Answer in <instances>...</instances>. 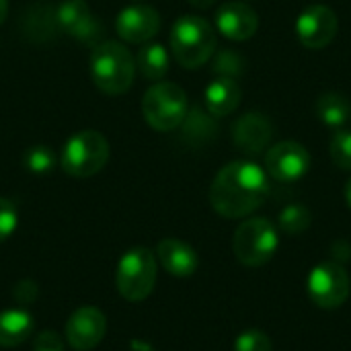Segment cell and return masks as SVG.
I'll return each mask as SVG.
<instances>
[{
  "mask_svg": "<svg viewBox=\"0 0 351 351\" xmlns=\"http://www.w3.org/2000/svg\"><path fill=\"white\" fill-rule=\"evenodd\" d=\"M280 245L278 228L267 218L245 220L232 239V251L237 259L247 267H259L271 261Z\"/></svg>",
  "mask_w": 351,
  "mask_h": 351,
  "instance_id": "52a82bcc",
  "label": "cell"
},
{
  "mask_svg": "<svg viewBox=\"0 0 351 351\" xmlns=\"http://www.w3.org/2000/svg\"><path fill=\"white\" fill-rule=\"evenodd\" d=\"M269 195L267 173L251 160H234L218 171L210 187V204L224 218H245Z\"/></svg>",
  "mask_w": 351,
  "mask_h": 351,
  "instance_id": "6da1fadb",
  "label": "cell"
},
{
  "mask_svg": "<svg viewBox=\"0 0 351 351\" xmlns=\"http://www.w3.org/2000/svg\"><path fill=\"white\" fill-rule=\"evenodd\" d=\"M189 4H193L195 8H208L214 4V0H189Z\"/></svg>",
  "mask_w": 351,
  "mask_h": 351,
  "instance_id": "f1b7e54d",
  "label": "cell"
},
{
  "mask_svg": "<svg viewBox=\"0 0 351 351\" xmlns=\"http://www.w3.org/2000/svg\"><path fill=\"white\" fill-rule=\"evenodd\" d=\"M241 97H243V90L239 86V82L228 76H220V78L212 80L204 93L206 107H208L210 115H214V117L230 115L241 105Z\"/></svg>",
  "mask_w": 351,
  "mask_h": 351,
  "instance_id": "e0dca14e",
  "label": "cell"
},
{
  "mask_svg": "<svg viewBox=\"0 0 351 351\" xmlns=\"http://www.w3.org/2000/svg\"><path fill=\"white\" fill-rule=\"evenodd\" d=\"M308 296L319 308H339L350 296V276L341 263L325 261L319 263L306 282Z\"/></svg>",
  "mask_w": 351,
  "mask_h": 351,
  "instance_id": "ba28073f",
  "label": "cell"
},
{
  "mask_svg": "<svg viewBox=\"0 0 351 351\" xmlns=\"http://www.w3.org/2000/svg\"><path fill=\"white\" fill-rule=\"evenodd\" d=\"M169 51L160 43H144L136 56V68L148 80H162L169 72Z\"/></svg>",
  "mask_w": 351,
  "mask_h": 351,
  "instance_id": "d6986e66",
  "label": "cell"
},
{
  "mask_svg": "<svg viewBox=\"0 0 351 351\" xmlns=\"http://www.w3.org/2000/svg\"><path fill=\"white\" fill-rule=\"evenodd\" d=\"M243 60L237 56V53H232V51H224V53H220L218 56V60H216V72H220L222 76H228V78H232L234 74H239L241 70H243Z\"/></svg>",
  "mask_w": 351,
  "mask_h": 351,
  "instance_id": "484cf974",
  "label": "cell"
},
{
  "mask_svg": "<svg viewBox=\"0 0 351 351\" xmlns=\"http://www.w3.org/2000/svg\"><path fill=\"white\" fill-rule=\"evenodd\" d=\"M90 74L105 95H123L136 76V60L119 41H103L93 47Z\"/></svg>",
  "mask_w": 351,
  "mask_h": 351,
  "instance_id": "3957f363",
  "label": "cell"
},
{
  "mask_svg": "<svg viewBox=\"0 0 351 351\" xmlns=\"http://www.w3.org/2000/svg\"><path fill=\"white\" fill-rule=\"evenodd\" d=\"M331 158L333 162L343 169L351 171V132L350 130H335L331 136Z\"/></svg>",
  "mask_w": 351,
  "mask_h": 351,
  "instance_id": "603a6c76",
  "label": "cell"
},
{
  "mask_svg": "<svg viewBox=\"0 0 351 351\" xmlns=\"http://www.w3.org/2000/svg\"><path fill=\"white\" fill-rule=\"evenodd\" d=\"M35 329L33 315L25 308H8L0 313V348H16L25 343Z\"/></svg>",
  "mask_w": 351,
  "mask_h": 351,
  "instance_id": "ac0fdd59",
  "label": "cell"
},
{
  "mask_svg": "<svg viewBox=\"0 0 351 351\" xmlns=\"http://www.w3.org/2000/svg\"><path fill=\"white\" fill-rule=\"evenodd\" d=\"M339 31V21L333 8L325 4L306 6L296 21V35L300 43L308 49L327 47Z\"/></svg>",
  "mask_w": 351,
  "mask_h": 351,
  "instance_id": "30bf717a",
  "label": "cell"
},
{
  "mask_svg": "<svg viewBox=\"0 0 351 351\" xmlns=\"http://www.w3.org/2000/svg\"><path fill=\"white\" fill-rule=\"evenodd\" d=\"M33 351H64V339L53 331H43L35 337Z\"/></svg>",
  "mask_w": 351,
  "mask_h": 351,
  "instance_id": "4316f807",
  "label": "cell"
},
{
  "mask_svg": "<svg viewBox=\"0 0 351 351\" xmlns=\"http://www.w3.org/2000/svg\"><path fill=\"white\" fill-rule=\"evenodd\" d=\"M274 138L271 121L261 113H245L232 125V142L245 154H261Z\"/></svg>",
  "mask_w": 351,
  "mask_h": 351,
  "instance_id": "5bb4252c",
  "label": "cell"
},
{
  "mask_svg": "<svg viewBox=\"0 0 351 351\" xmlns=\"http://www.w3.org/2000/svg\"><path fill=\"white\" fill-rule=\"evenodd\" d=\"M257 29H259L257 12L241 0L224 2L216 10V31L222 33L226 39L247 41L257 33Z\"/></svg>",
  "mask_w": 351,
  "mask_h": 351,
  "instance_id": "4fadbf2b",
  "label": "cell"
},
{
  "mask_svg": "<svg viewBox=\"0 0 351 351\" xmlns=\"http://www.w3.org/2000/svg\"><path fill=\"white\" fill-rule=\"evenodd\" d=\"M346 199H348V206L351 208V177L350 181H348V185H346Z\"/></svg>",
  "mask_w": 351,
  "mask_h": 351,
  "instance_id": "f546056e",
  "label": "cell"
},
{
  "mask_svg": "<svg viewBox=\"0 0 351 351\" xmlns=\"http://www.w3.org/2000/svg\"><path fill=\"white\" fill-rule=\"evenodd\" d=\"M107 333V319L97 306H80L66 321V343L76 351L95 350Z\"/></svg>",
  "mask_w": 351,
  "mask_h": 351,
  "instance_id": "8fae6325",
  "label": "cell"
},
{
  "mask_svg": "<svg viewBox=\"0 0 351 351\" xmlns=\"http://www.w3.org/2000/svg\"><path fill=\"white\" fill-rule=\"evenodd\" d=\"M23 165L33 175H47L58 165V158L47 146H31L23 156Z\"/></svg>",
  "mask_w": 351,
  "mask_h": 351,
  "instance_id": "7402d4cb",
  "label": "cell"
},
{
  "mask_svg": "<svg viewBox=\"0 0 351 351\" xmlns=\"http://www.w3.org/2000/svg\"><path fill=\"white\" fill-rule=\"evenodd\" d=\"M216 29L197 14H183L171 29V51L183 68L204 66L216 51Z\"/></svg>",
  "mask_w": 351,
  "mask_h": 351,
  "instance_id": "7a4b0ae2",
  "label": "cell"
},
{
  "mask_svg": "<svg viewBox=\"0 0 351 351\" xmlns=\"http://www.w3.org/2000/svg\"><path fill=\"white\" fill-rule=\"evenodd\" d=\"M8 16V0H0V25L6 21Z\"/></svg>",
  "mask_w": 351,
  "mask_h": 351,
  "instance_id": "83f0119b",
  "label": "cell"
},
{
  "mask_svg": "<svg viewBox=\"0 0 351 351\" xmlns=\"http://www.w3.org/2000/svg\"><path fill=\"white\" fill-rule=\"evenodd\" d=\"M16 226H19V210H16V206L10 199L0 197V243L10 239L14 234Z\"/></svg>",
  "mask_w": 351,
  "mask_h": 351,
  "instance_id": "d4e9b609",
  "label": "cell"
},
{
  "mask_svg": "<svg viewBox=\"0 0 351 351\" xmlns=\"http://www.w3.org/2000/svg\"><path fill=\"white\" fill-rule=\"evenodd\" d=\"M156 284V257L146 247L125 251L115 269V286L128 302L146 300Z\"/></svg>",
  "mask_w": 351,
  "mask_h": 351,
  "instance_id": "8992f818",
  "label": "cell"
},
{
  "mask_svg": "<svg viewBox=\"0 0 351 351\" xmlns=\"http://www.w3.org/2000/svg\"><path fill=\"white\" fill-rule=\"evenodd\" d=\"M280 228L286 232V234H302L304 230L311 228V222H313V216H311V210L302 204H290L286 206L282 212H280Z\"/></svg>",
  "mask_w": 351,
  "mask_h": 351,
  "instance_id": "44dd1931",
  "label": "cell"
},
{
  "mask_svg": "<svg viewBox=\"0 0 351 351\" xmlns=\"http://www.w3.org/2000/svg\"><path fill=\"white\" fill-rule=\"evenodd\" d=\"M317 115L327 128L341 130L351 115L350 101L339 93H325L317 101Z\"/></svg>",
  "mask_w": 351,
  "mask_h": 351,
  "instance_id": "ffe728a7",
  "label": "cell"
},
{
  "mask_svg": "<svg viewBox=\"0 0 351 351\" xmlns=\"http://www.w3.org/2000/svg\"><path fill=\"white\" fill-rule=\"evenodd\" d=\"M58 25L72 35L74 39H80L84 43H90L97 39L101 25L97 23L93 10L88 8V4L84 0H64L58 6L56 12Z\"/></svg>",
  "mask_w": 351,
  "mask_h": 351,
  "instance_id": "9a60e30c",
  "label": "cell"
},
{
  "mask_svg": "<svg viewBox=\"0 0 351 351\" xmlns=\"http://www.w3.org/2000/svg\"><path fill=\"white\" fill-rule=\"evenodd\" d=\"M311 169L308 150L294 140L278 142L265 152V173L280 183L300 181Z\"/></svg>",
  "mask_w": 351,
  "mask_h": 351,
  "instance_id": "9c48e42d",
  "label": "cell"
},
{
  "mask_svg": "<svg viewBox=\"0 0 351 351\" xmlns=\"http://www.w3.org/2000/svg\"><path fill=\"white\" fill-rule=\"evenodd\" d=\"M115 29L121 41L144 45L156 37L160 29V14L148 4H134L117 14Z\"/></svg>",
  "mask_w": 351,
  "mask_h": 351,
  "instance_id": "7c38bea8",
  "label": "cell"
},
{
  "mask_svg": "<svg viewBox=\"0 0 351 351\" xmlns=\"http://www.w3.org/2000/svg\"><path fill=\"white\" fill-rule=\"evenodd\" d=\"M109 142L97 130H82L68 138L62 148L60 165L74 179H88L101 173L109 160Z\"/></svg>",
  "mask_w": 351,
  "mask_h": 351,
  "instance_id": "277c9868",
  "label": "cell"
},
{
  "mask_svg": "<svg viewBox=\"0 0 351 351\" xmlns=\"http://www.w3.org/2000/svg\"><path fill=\"white\" fill-rule=\"evenodd\" d=\"M271 339L259 329H249L241 333L234 341V351H271Z\"/></svg>",
  "mask_w": 351,
  "mask_h": 351,
  "instance_id": "cb8c5ba5",
  "label": "cell"
},
{
  "mask_svg": "<svg viewBox=\"0 0 351 351\" xmlns=\"http://www.w3.org/2000/svg\"><path fill=\"white\" fill-rule=\"evenodd\" d=\"M142 115L156 132H173L187 117V93L175 82H154L142 99Z\"/></svg>",
  "mask_w": 351,
  "mask_h": 351,
  "instance_id": "5b68a950",
  "label": "cell"
},
{
  "mask_svg": "<svg viewBox=\"0 0 351 351\" xmlns=\"http://www.w3.org/2000/svg\"><path fill=\"white\" fill-rule=\"evenodd\" d=\"M156 257L165 271H169L175 278H189L197 271L199 259L191 245L179 241V239H165L156 247Z\"/></svg>",
  "mask_w": 351,
  "mask_h": 351,
  "instance_id": "2e32d148",
  "label": "cell"
}]
</instances>
